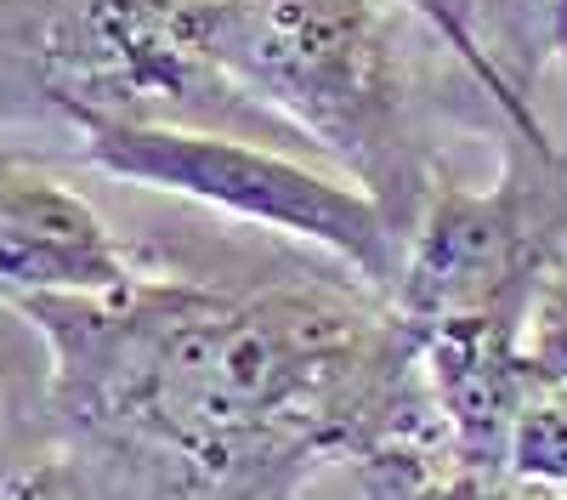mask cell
I'll return each instance as SVG.
<instances>
[{"label":"cell","mask_w":567,"mask_h":500,"mask_svg":"<svg viewBox=\"0 0 567 500\" xmlns=\"http://www.w3.org/2000/svg\"><path fill=\"white\" fill-rule=\"evenodd\" d=\"M523 364L534 381L567 387V262H556L523 313Z\"/></svg>","instance_id":"8fae6325"},{"label":"cell","mask_w":567,"mask_h":500,"mask_svg":"<svg viewBox=\"0 0 567 500\" xmlns=\"http://www.w3.org/2000/svg\"><path fill=\"white\" fill-rule=\"evenodd\" d=\"M392 7H409L425 29H432L449 52H454V63L477 80V91L494 103V114L505 120V136H516V143H528V149H561L556 136H550V125L539 120V109H534V98H528V85L516 80L499 58H494V45L471 29L449 0H392Z\"/></svg>","instance_id":"ba28073f"},{"label":"cell","mask_w":567,"mask_h":500,"mask_svg":"<svg viewBox=\"0 0 567 500\" xmlns=\"http://www.w3.org/2000/svg\"><path fill=\"white\" fill-rule=\"evenodd\" d=\"M187 45L290 136L386 211L398 239L437 182L409 98L392 0H194Z\"/></svg>","instance_id":"7a4b0ae2"},{"label":"cell","mask_w":567,"mask_h":500,"mask_svg":"<svg viewBox=\"0 0 567 500\" xmlns=\"http://www.w3.org/2000/svg\"><path fill=\"white\" fill-rule=\"evenodd\" d=\"M12 313L45 347L52 449L103 500H296L312 472L449 455L403 313L358 273H148Z\"/></svg>","instance_id":"6da1fadb"},{"label":"cell","mask_w":567,"mask_h":500,"mask_svg":"<svg viewBox=\"0 0 567 500\" xmlns=\"http://www.w3.org/2000/svg\"><path fill=\"white\" fill-rule=\"evenodd\" d=\"M414 347H420V381L437 409L449 461L477 472H505L516 409L534 387L523 364V330L454 318V325L414 330Z\"/></svg>","instance_id":"52a82bcc"},{"label":"cell","mask_w":567,"mask_h":500,"mask_svg":"<svg viewBox=\"0 0 567 500\" xmlns=\"http://www.w3.org/2000/svg\"><path fill=\"white\" fill-rule=\"evenodd\" d=\"M505 472L528 489H561L567 494V387L534 381L511 427Z\"/></svg>","instance_id":"30bf717a"},{"label":"cell","mask_w":567,"mask_h":500,"mask_svg":"<svg viewBox=\"0 0 567 500\" xmlns=\"http://www.w3.org/2000/svg\"><path fill=\"white\" fill-rule=\"evenodd\" d=\"M358 483L363 500H534V489L511 472L454 467L449 455H398V461L358 472Z\"/></svg>","instance_id":"9c48e42d"},{"label":"cell","mask_w":567,"mask_h":500,"mask_svg":"<svg viewBox=\"0 0 567 500\" xmlns=\"http://www.w3.org/2000/svg\"><path fill=\"white\" fill-rule=\"evenodd\" d=\"M69 143L91 171L114 182L159 188L227 222L312 245L318 256L341 262L381 296H392L398 285V262H403L398 227L341 171H318L261 143V136L182 125V120H80Z\"/></svg>","instance_id":"3957f363"},{"label":"cell","mask_w":567,"mask_h":500,"mask_svg":"<svg viewBox=\"0 0 567 500\" xmlns=\"http://www.w3.org/2000/svg\"><path fill=\"white\" fill-rule=\"evenodd\" d=\"M556 262H567V149L505 136V165L488 188H465L437 171L386 302L409 330L454 318L523 330V313Z\"/></svg>","instance_id":"277c9868"},{"label":"cell","mask_w":567,"mask_h":500,"mask_svg":"<svg viewBox=\"0 0 567 500\" xmlns=\"http://www.w3.org/2000/svg\"><path fill=\"white\" fill-rule=\"evenodd\" d=\"M194 0H18L23 40L58 131L80 120H182L261 143L284 131L182 34Z\"/></svg>","instance_id":"5b68a950"},{"label":"cell","mask_w":567,"mask_h":500,"mask_svg":"<svg viewBox=\"0 0 567 500\" xmlns=\"http://www.w3.org/2000/svg\"><path fill=\"white\" fill-rule=\"evenodd\" d=\"M12 165V149H0V171H7Z\"/></svg>","instance_id":"7c38bea8"},{"label":"cell","mask_w":567,"mask_h":500,"mask_svg":"<svg viewBox=\"0 0 567 500\" xmlns=\"http://www.w3.org/2000/svg\"><path fill=\"white\" fill-rule=\"evenodd\" d=\"M136 256L80 188L12 154L0 171V296H109L136 279Z\"/></svg>","instance_id":"8992f818"}]
</instances>
